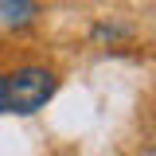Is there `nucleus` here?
I'll return each mask as SVG.
<instances>
[{
  "instance_id": "nucleus-2",
  "label": "nucleus",
  "mask_w": 156,
  "mask_h": 156,
  "mask_svg": "<svg viewBox=\"0 0 156 156\" xmlns=\"http://www.w3.org/2000/svg\"><path fill=\"white\" fill-rule=\"evenodd\" d=\"M39 12L35 0H0V16L8 20V23H16V27H23V23H31Z\"/></svg>"
},
{
  "instance_id": "nucleus-1",
  "label": "nucleus",
  "mask_w": 156,
  "mask_h": 156,
  "mask_svg": "<svg viewBox=\"0 0 156 156\" xmlns=\"http://www.w3.org/2000/svg\"><path fill=\"white\" fill-rule=\"evenodd\" d=\"M58 90V78L55 70L47 66H20L16 74L4 78V109L12 113H35L43 109Z\"/></svg>"
},
{
  "instance_id": "nucleus-3",
  "label": "nucleus",
  "mask_w": 156,
  "mask_h": 156,
  "mask_svg": "<svg viewBox=\"0 0 156 156\" xmlns=\"http://www.w3.org/2000/svg\"><path fill=\"white\" fill-rule=\"evenodd\" d=\"M0 113H4V74H0Z\"/></svg>"
}]
</instances>
